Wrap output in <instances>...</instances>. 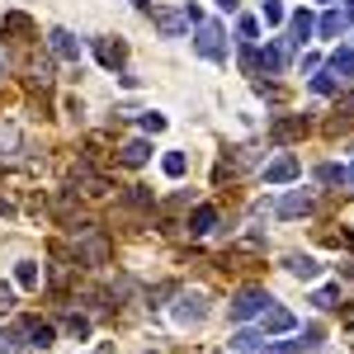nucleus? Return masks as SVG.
I'll return each instance as SVG.
<instances>
[{"mask_svg":"<svg viewBox=\"0 0 354 354\" xmlns=\"http://www.w3.org/2000/svg\"><path fill=\"white\" fill-rule=\"evenodd\" d=\"M241 71L245 76H279L283 71V53L279 48H255V43H245V53H241Z\"/></svg>","mask_w":354,"mask_h":354,"instance_id":"1","label":"nucleus"},{"mask_svg":"<svg viewBox=\"0 0 354 354\" xmlns=\"http://www.w3.org/2000/svg\"><path fill=\"white\" fill-rule=\"evenodd\" d=\"M194 48H198V57H208V62H227V38H222V24L198 19V38H194Z\"/></svg>","mask_w":354,"mask_h":354,"instance_id":"2","label":"nucleus"},{"mask_svg":"<svg viewBox=\"0 0 354 354\" xmlns=\"http://www.w3.org/2000/svg\"><path fill=\"white\" fill-rule=\"evenodd\" d=\"M270 302L274 298L265 293V288H241V293H236V302H232V317H236V322H250V317H260Z\"/></svg>","mask_w":354,"mask_h":354,"instance_id":"3","label":"nucleus"},{"mask_svg":"<svg viewBox=\"0 0 354 354\" xmlns=\"http://www.w3.org/2000/svg\"><path fill=\"white\" fill-rule=\"evenodd\" d=\"M312 33H317V19H312V15H307V10H298V15H293V19H288V38H283V43H279V53L288 57V53H293V48H302V43H307V38H312Z\"/></svg>","mask_w":354,"mask_h":354,"instance_id":"4","label":"nucleus"},{"mask_svg":"<svg viewBox=\"0 0 354 354\" xmlns=\"http://www.w3.org/2000/svg\"><path fill=\"white\" fill-rule=\"evenodd\" d=\"M151 24L161 28L165 38H180L189 28V10H151Z\"/></svg>","mask_w":354,"mask_h":354,"instance_id":"5","label":"nucleus"},{"mask_svg":"<svg viewBox=\"0 0 354 354\" xmlns=\"http://www.w3.org/2000/svg\"><path fill=\"white\" fill-rule=\"evenodd\" d=\"M298 326V322H293V312H288V307H265V312H260V330H265V335H283V330H293Z\"/></svg>","mask_w":354,"mask_h":354,"instance_id":"6","label":"nucleus"},{"mask_svg":"<svg viewBox=\"0 0 354 354\" xmlns=\"http://www.w3.org/2000/svg\"><path fill=\"white\" fill-rule=\"evenodd\" d=\"M203 312H208V298H203V293H185L180 307H175V322L189 326V322H203Z\"/></svg>","mask_w":354,"mask_h":354,"instance_id":"7","label":"nucleus"},{"mask_svg":"<svg viewBox=\"0 0 354 354\" xmlns=\"http://www.w3.org/2000/svg\"><path fill=\"white\" fill-rule=\"evenodd\" d=\"M48 43H53V53L62 57V62H81V38H71L66 28H53Z\"/></svg>","mask_w":354,"mask_h":354,"instance_id":"8","label":"nucleus"},{"mask_svg":"<svg viewBox=\"0 0 354 354\" xmlns=\"http://www.w3.org/2000/svg\"><path fill=\"white\" fill-rule=\"evenodd\" d=\"M298 156H279V161H270L265 165V180H270V185H288V180H298Z\"/></svg>","mask_w":354,"mask_h":354,"instance_id":"9","label":"nucleus"},{"mask_svg":"<svg viewBox=\"0 0 354 354\" xmlns=\"http://www.w3.org/2000/svg\"><path fill=\"white\" fill-rule=\"evenodd\" d=\"M302 213H312V194L293 189V194L279 198V218H302Z\"/></svg>","mask_w":354,"mask_h":354,"instance_id":"10","label":"nucleus"},{"mask_svg":"<svg viewBox=\"0 0 354 354\" xmlns=\"http://www.w3.org/2000/svg\"><path fill=\"white\" fill-rule=\"evenodd\" d=\"M95 57H100L104 66H123V62H128V48H123L118 38H100V43H95Z\"/></svg>","mask_w":354,"mask_h":354,"instance_id":"11","label":"nucleus"},{"mask_svg":"<svg viewBox=\"0 0 354 354\" xmlns=\"http://www.w3.org/2000/svg\"><path fill=\"white\" fill-rule=\"evenodd\" d=\"M326 71H330V76H335L340 85H345V81L354 76V48H340V53H335V57L326 62Z\"/></svg>","mask_w":354,"mask_h":354,"instance_id":"12","label":"nucleus"},{"mask_svg":"<svg viewBox=\"0 0 354 354\" xmlns=\"http://www.w3.org/2000/svg\"><path fill=\"white\" fill-rule=\"evenodd\" d=\"M118 161H123V165H147V161H151V142L133 137V142H128V147L118 151Z\"/></svg>","mask_w":354,"mask_h":354,"instance_id":"13","label":"nucleus"},{"mask_svg":"<svg viewBox=\"0 0 354 354\" xmlns=\"http://www.w3.org/2000/svg\"><path fill=\"white\" fill-rule=\"evenodd\" d=\"M298 133H307V118H279V123L270 128L274 142H288V137H298Z\"/></svg>","mask_w":354,"mask_h":354,"instance_id":"14","label":"nucleus"},{"mask_svg":"<svg viewBox=\"0 0 354 354\" xmlns=\"http://www.w3.org/2000/svg\"><path fill=\"white\" fill-rule=\"evenodd\" d=\"M15 156H19V128L5 123L0 128V161H15Z\"/></svg>","mask_w":354,"mask_h":354,"instance_id":"15","label":"nucleus"},{"mask_svg":"<svg viewBox=\"0 0 354 354\" xmlns=\"http://www.w3.org/2000/svg\"><path fill=\"white\" fill-rule=\"evenodd\" d=\"M345 24H350V19H345L340 10H326V15L317 19V33H322V38H335V33H345Z\"/></svg>","mask_w":354,"mask_h":354,"instance_id":"16","label":"nucleus"},{"mask_svg":"<svg viewBox=\"0 0 354 354\" xmlns=\"http://www.w3.org/2000/svg\"><path fill=\"white\" fill-rule=\"evenodd\" d=\"M288 274H293V279H317L322 265H317L312 255H288Z\"/></svg>","mask_w":354,"mask_h":354,"instance_id":"17","label":"nucleus"},{"mask_svg":"<svg viewBox=\"0 0 354 354\" xmlns=\"http://www.w3.org/2000/svg\"><path fill=\"white\" fill-rule=\"evenodd\" d=\"M213 227H218V208H208V203H203V208H194L189 232H198V236H203V232H213Z\"/></svg>","mask_w":354,"mask_h":354,"instance_id":"18","label":"nucleus"},{"mask_svg":"<svg viewBox=\"0 0 354 354\" xmlns=\"http://www.w3.org/2000/svg\"><path fill=\"white\" fill-rule=\"evenodd\" d=\"M19 335H24V345H53V326H38V322H24Z\"/></svg>","mask_w":354,"mask_h":354,"instance_id":"19","label":"nucleus"},{"mask_svg":"<svg viewBox=\"0 0 354 354\" xmlns=\"http://www.w3.org/2000/svg\"><path fill=\"white\" fill-rule=\"evenodd\" d=\"M161 170L170 175V180H180V175L189 170V161H185V151H165V156H161Z\"/></svg>","mask_w":354,"mask_h":354,"instance_id":"20","label":"nucleus"},{"mask_svg":"<svg viewBox=\"0 0 354 354\" xmlns=\"http://www.w3.org/2000/svg\"><path fill=\"white\" fill-rule=\"evenodd\" d=\"M312 90H317V95H335V90H340V81H335L330 71H317V76H312Z\"/></svg>","mask_w":354,"mask_h":354,"instance_id":"21","label":"nucleus"},{"mask_svg":"<svg viewBox=\"0 0 354 354\" xmlns=\"http://www.w3.org/2000/svg\"><path fill=\"white\" fill-rule=\"evenodd\" d=\"M317 180L322 185H345V170L340 165H317Z\"/></svg>","mask_w":354,"mask_h":354,"instance_id":"22","label":"nucleus"},{"mask_svg":"<svg viewBox=\"0 0 354 354\" xmlns=\"http://www.w3.org/2000/svg\"><path fill=\"white\" fill-rule=\"evenodd\" d=\"M232 345H236V350H260V345H265V335H255V330H241V335H236V340H232Z\"/></svg>","mask_w":354,"mask_h":354,"instance_id":"23","label":"nucleus"},{"mask_svg":"<svg viewBox=\"0 0 354 354\" xmlns=\"http://www.w3.org/2000/svg\"><path fill=\"white\" fill-rule=\"evenodd\" d=\"M5 28H10V33H33L28 15H5Z\"/></svg>","mask_w":354,"mask_h":354,"instance_id":"24","label":"nucleus"},{"mask_svg":"<svg viewBox=\"0 0 354 354\" xmlns=\"http://www.w3.org/2000/svg\"><path fill=\"white\" fill-rule=\"evenodd\" d=\"M236 33H241V43H255V33H260V19H250V15H245L241 24H236Z\"/></svg>","mask_w":354,"mask_h":354,"instance_id":"25","label":"nucleus"},{"mask_svg":"<svg viewBox=\"0 0 354 354\" xmlns=\"http://www.w3.org/2000/svg\"><path fill=\"white\" fill-rule=\"evenodd\" d=\"M317 307H335V302H340V288H335V283H330V288H317Z\"/></svg>","mask_w":354,"mask_h":354,"instance_id":"26","label":"nucleus"},{"mask_svg":"<svg viewBox=\"0 0 354 354\" xmlns=\"http://www.w3.org/2000/svg\"><path fill=\"white\" fill-rule=\"evenodd\" d=\"M128 203H133V208H151V194L142 189V185H133V189H128Z\"/></svg>","mask_w":354,"mask_h":354,"instance_id":"27","label":"nucleus"},{"mask_svg":"<svg viewBox=\"0 0 354 354\" xmlns=\"http://www.w3.org/2000/svg\"><path fill=\"white\" fill-rule=\"evenodd\" d=\"M38 279H43L38 265H19V283H24V288H38Z\"/></svg>","mask_w":354,"mask_h":354,"instance_id":"28","label":"nucleus"},{"mask_svg":"<svg viewBox=\"0 0 354 354\" xmlns=\"http://www.w3.org/2000/svg\"><path fill=\"white\" fill-rule=\"evenodd\" d=\"M142 133H165V118L161 113H142Z\"/></svg>","mask_w":354,"mask_h":354,"instance_id":"29","label":"nucleus"},{"mask_svg":"<svg viewBox=\"0 0 354 354\" xmlns=\"http://www.w3.org/2000/svg\"><path fill=\"white\" fill-rule=\"evenodd\" d=\"M298 345H302V350H317V345H322V326H307Z\"/></svg>","mask_w":354,"mask_h":354,"instance_id":"30","label":"nucleus"},{"mask_svg":"<svg viewBox=\"0 0 354 354\" xmlns=\"http://www.w3.org/2000/svg\"><path fill=\"white\" fill-rule=\"evenodd\" d=\"M265 24H283V5L279 0H265Z\"/></svg>","mask_w":354,"mask_h":354,"instance_id":"31","label":"nucleus"},{"mask_svg":"<svg viewBox=\"0 0 354 354\" xmlns=\"http://www.w3.org/2000/svg\"><path fill=\"white\" fill-rule=\"evenodd\" d=\"M298 350H302L298 340H279V345H270V350H265V354H298Z\"/></svg>","mask_w":354,"mask_h":354,"instance_id":"32","label":"nucleus"},{"mask_svg":"<svg viewBox=\"0 0 354 354\" xmlns=\"http://www.w3.org/2000/svg\"><path fill=\"white\" fill-rule=\"evenodd\" d=\"M10 298H15V293H10V283H0V312L10 307Z\"/></svg>","mask_w":354,"mask_h":354,"instance_id":"33","label":"nucleus"},{"mask_svg":"<svg viewBox=\"0 0 354 354\" xmlns=\"http://www.w3.org/2000/svg\"><path fill=\"white\" fill-rule=\"evenodd\" d=\"M236 5H241V0H218V10H227V15H232Z\"/></svg>","mask_w":354,"mask_h":354,"instance_id":"34","label":"nucleus"},{"mask_svg":"<svg viewBox=\"0 0 354 354\" xmlns=\"http://www.w3.org/2000/svg\"><path fill=\"white\" fill-rule=\"evenodd\" d=\"M133 5H137V10H151V0H133Z\"/></svg>","mask_w":354,"mask_h":354,"instance_id":"35","label":"nucleus"},{"mask_svg":"<svg viewBox=\"0 0 354 354\" xmlns=\"http://www.w3.org/2000/svg\"><path fill=\"white\" fill-rule=\"evenodd\" d=\"M345 185H354V165H350V170H345Z\"/></svg>","mask_w":354,"mask_h":354,"instance_id":"36","label":"nucleus"},{"mask_svg":"<svg viewBox=\"0 0 354 354\" xmlns=\"http://www.w3.org/2000/svg\"><path fill=\"white\" fill-rule=\"evenodd\" d=\"M5 340H10V335H5V330H0V350H5Z\"/></svg>","mask_w":354,"mask_h":354,"instance_id":"37","label":"nucleus"},{"mask_svg":"<svg viewBox=\"0 0 354 354\" xmlns=\"http://www.w3.org/2000/svg\"><path fill=\"white\" fill-rule=\"evenodd\" d=\"M350 19H354V0H350Z\"/></svg>","mask_w":354,"mask_h":354,"instance_id":"38","label":"nucleus"}]
</instances>
